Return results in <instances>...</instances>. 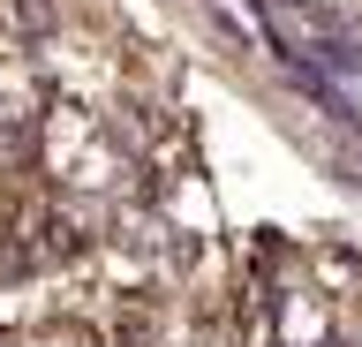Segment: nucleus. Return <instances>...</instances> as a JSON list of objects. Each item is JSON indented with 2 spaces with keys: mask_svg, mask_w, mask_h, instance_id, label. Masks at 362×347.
I'll list each match as a JSON object with an SVG mask.
<instances>
[{
  "mask_svg": "<svg viewBox=\"0 0 362 347\" xmlns=\"http://www.w3.org/2000/svg\"><path fill=\"white\" fill-rule=\"evenodd\" d=\"M325 340H332V302L310 287L279 295V347H325Z\"/></svg>",
  "mask_w": 362,
  "mask_h": 347,
  "instance_id": "nucleus-1",
  "label": "nucleus"
}]
</instances>
